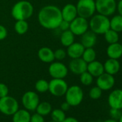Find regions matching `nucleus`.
Listing matches in <instances>:
<instances>
[{"mask_svg":"<svg viewBox=\"0 0 122 122\" xmlns=\"http://www.w3.org/2000/svg\"><path fill=\"white\" fill-rule=\"evenodd\" d=\"M102 91H103L97 86H94V87L91 88L89 91V97L93 100L99 99L102 96Z\"/></svg>","mask_w":122,"mask_h":122,"instance_id":"obj_32","label":"nucleus"},{"mask_svg":"<svg viewBox=\"0 0 122 122\" xmlns=\"http://www.w3.org/2000/svg\"><path fill=\"white\" fill-rule=\"evenodd\" d=\"M118 122H122V113L121 114L120 117L118 118Z\"/></svg>","mask_w":122,"mask_h":122,"instance_id":"obj_43","label":"nucleus"},{"mask_svg":"<svg viewBox=\"0 0 122 122\" xmlns=\"http://www.w3.org/2000/svg\"><path fill=\"white\" fill-rule=\"evenodd\" d=\"M9 88L7 86L3 83H0V98L8 96Z\"/></svg>","mask_w":122,"mask_h":122,"instance_id":"obj_34","label":"nucleus"},{"mask_svg":"<svg viewBox=\"0 0 122 122\" xmlns=\"http://www.w3.org/2000/svg\"><path fill=\"white\" fill-rule=\"evenodd\" d=\"M50 113L52 120L56 122H62L66 118L65 111L61 108H55L52 110Z\"/></svg>","mask_w":122,"mask_h":122,"instance_id":"obj_29","label":"nucleus"},{"mask_svg":"<svg viewBox=\"0 0 122 122\" xmlns=\"http://www.w3.org/2000/svg\"><path fill=\"white\" fill-rule=\"evenodd\" d=\"M104 38L105 40L108 43V44H113V43H116V42H118V40H119V35H118V32L109 29L108 31H106L104 34Z\"/></svg>","mask_w":122,"mask_h":122,"instance_id":"obj_28","label":"nucleus"},{"mask_svg":"<svg viewBox=\"0 0 122 122\" xmlns=\"http://www.w3.org/2000/svg\"><path fill=\"white\" fill-rule=\"evenodd\" d=\"M103 68L105 73L113 76L118 73V71H120L121 66L118 60L108 58L103 63Z\"/></svg>","mask_w":122,"mask_h":122,"instance_id":"obj_17","label":"nucleus"},{"mask_svg":"<svg viewBox=\"0 0 122 122\" xmlns=\"http://www.w3.org/2000/svg\"><path fill=\"white\" fill-rule=\"evenodd\" d=\"M88 63L82 59V57L71 59L68 64V71L75 75L80 76L81 73L87 71Z\"/></svg>","mask_w":122,"mask_h":122,"instance_id":"obj_13","label":"nucleus"},{"mask_svg":"<svg viewBox=\"0 0 122 122\" xmlns=\"http://www.w3.org/2000/svg\"><path fill=\"white\" fill-rule=\"evenodd\" d=\"M116 10L118 11V15L122 16V0H120L116 4Z\"/></svg>","mask_w":122,"mask_h":122,"instance_id":"obj_39","label":"nucleus"},{"mask_svg":"<svg viewBox=\"0 0 122 122\" xmlns=\"http://www.w3.org/2000/svg\"><path fill=\"white\" fill-rule=\"evenodd\" d=\"M34 13L33 5L27 0H21L15 3L11 10L12 17L17 20H27Z\"/></svg>","mask_w":122,"mask_h":122,"instance_id":"obj_2","label":"nucleus"},{"mask_svg":"<svg viewBox=\"0 0 122 122\" xmlns=\"http://www.w3.org/2000/svg\"><path fill=\"white\" fill-rule=\"evenodd\" d=\"M36 112L42 116H47L50 114L52 111V106L50 103L47 101H42L40 102L37 108H36Z\"/></svg>","mask_w":122,"mask_h":122,"instance_id":"obj_25","label":"nucleus"},{"mask_svg":"<svg viewBox=\"0 0 122 122\" xmlns=\"http://www.w3.org/2000/svg\"><path fill=\"white\" fill-rule=\"evenodd\" d=\"M81 57L85 62H86L87 63H89L92 62V61L95 60L96 58V50L93 49V47L85 48Z\"/></svg>","mask_w":122,"mask_h":122,"instance_id":"obj_27","label":"nucleus"},{"mask_svg":"<svg viewBox=\"0 0 122 122\" xmlns=\"http://www.w3.org/2000/svg\"><path fill=\"white\" fill-rule=\"evenodd\" d=\"M30 111L25 109H18L12 115V122H30Z\"/></svg>","mask_w":122,"mask_h":122,"instance_id":"obj_22","label":"nucleus"},{"mask_svg":"<svg viewBox=\"0 0 122 122\" xmlns=\"http://www.w3.org/2000/svg\"><path fill=\"white\" fill-rule=\"evenodd\" d=\"M7 34L8 32L7 28L5 26L0 25V41L5 40L7 37Z\"/></svg>","mask_w":122,"mask_h":122,"instance_id":"obj_38","label":"nucleus"},{"mask_svg":"<svg viewBox=\"0 0 122 122\" xmlns=\"http://www.w3.org/2000/svg\"><path fill=\"white\" fill-rule=\"evenodd\" d=\"M67 56L66 51L63 48H58L54 51V57L57 61H61L66 58Z\"/></svg>","mask_w":122,"mask_h":122,"instance_id":"obj_33","label":"nucleus"},{"mask_svg":"<svg viewBox=\"0 0 122 122\" xmlns=\"http://www.w3.org/2000/svg\"><path fill=\"white\" fill-rule=\"evenodd\" d=\"M66 101L71 106H77L81 103L83 100L84 93L83 89L79 86H71L68 87L66 94Z\"/></svg>","mask_w":122,"mask_h":122,"instance_id":"obj_4","label":"nucleus"},{"mask_svg":"<svg viewBox=\"0 0 122 122\" xmlns=\"http://www.w3.org/2000/svg\"><path fill=\"white\" fill-rule=\"evenodd\" d=\"M97 35L92 31H87L81 37V43L85 48L93 47L97 42Z\"/></svg>","mask_w":122,"mask_h":122,"instance_id":"obj_20","label":"nucleus"},{"mask_svg":"<svg viewBox=\"0 0 122 122\" xmlns=\"http://www.w3.org/2000/svg\"><path fill=\"white\" fill-rule=\"evenodd\" d=\"M88 24L91 31L96 35H103L110 29V20L108 17L100 14L93 15Z\"/></svg>","mask_w":122,"mask_h":122,"instance_id":"obj_3","label":"nucleus"},{"mask_svg":"<svg viewBox=\"0 0 122 122\" xmlns=\"http://www.w3.org/2000/svg\"><path fill=\"white\" fill-rule=\"evenodd\" d=\"M60 40L61 45L68 47L75 42V35L70 30L63 31L60 35Z\"/></svg>","mask_w":122,"mask_h":122,"instance_id":"obj_23","label":"nucleus"},{"mask_svg":"<svg viewBox=\"0 0 122 122\" xmlns=\"http://www.w3.org/2000/svg\"><path fill=\"white\" fill-rule=\"evenodd\" d=\"M19 109L18 101L10 96L0 98V112L7 116H12Z\"/></svg>","mask_w":122,"mask_h":122,"instance_id":"obj_6","label":"nucleus"},{"mask_svg":"<svg viewBox=\"0 0 122 122\" xmlns=\"http://www.w3.org/2000/svg\"><path fill=\"white\" fill-rule=\"evenodd\" d=\"M115 1H116V2H118V1H120V0H115Z\"/></svg>","mask_w":122,"mask_h":122,"instance_id":"obj_46","label":"nucleus"},{"mask_svg":"<svg viewBox=\"0 0 122 122\" xmlns=\"http://www.w3.org/2000/svg\"><path fill=\"white\" fill-rule=\"evenodd\" d=\"M70 107H71V106H70L69 103H67L66 101V102H63L62 104H61V106H60V108L62 109L63 111H68L69 108H70Z\"/></svg>","mask_w":122,"mask_h":122,"instance_id":"obj_40","label":"nucleus"},{"mask_svg":"<svg viewBox=\"0 0 122 122\" xmlns=\"http://www.w3.org/2000/svg\"><path fill=\"white\" fill-rule=\"evenodd\" d=\"M106 54L109 58L118 60L122 56V46L121 43L109 44L106 49Z\"/></svg>","mask_w":122,"mask_h":122,"instance_id":"obj_21","label":"nucleus"},{"mask_svg":"<svg viewBox=\"0 0 122 122\" xmlns=\"http://www.w3.org/2000/svg\"><path fill=\"white\" fill-rule=\"evenodd\" d=\"M87 71L93 76V77H98L102 73H104V68L103 64L101 63L100 61L93 60L92 62L88 63L87 65Z\"/></svg>","mask_w":122,"mask_h":122,"instance_id":"obj_19","label":"nucleus"},{"mask_svg":"<svg viewBox=\"0 0 122 122\" xmlns=\"http://www.w3.org/2000/svg\"><path fill=\"white\" fill-rule=\"evenodd\" d=\"M115 84V78L113 76L103 73L96 79V85L102 91H108L111 90Z\"/></svg>","mask_w":122,"mask_h":122,"instance_id":"obj_12","label":"nucleus"},{"mask_svg":"<svg viewBox=\"0 0 122 122\" xmlns=\"http://www.w3.org/2000/svg\"><path fill=\"white\" fill-rule=\"evenodd\" d=\"M80 81L83 86H90L93 81V77L87 71L80 75Z\"/></svg>","mask_w":122,"mask_h":122,"instance_id":"obj_31","label":"nucleus"},{"mask_svg":"<svg viewBox=\"0 0 122 122\" xmlns=\"http://www.w3.org/2000/svg\"><path fill=\"white\" fill-rule=\"evenodd\" d=\"M15 30L18 35H24L29 30V24L27 20H17L15 24Z\"/></svg>","mask_w":122,"mask_h":122,"instance_id":"obj_26","label":"nucleus"},{"mask_svg":"<svg viewBox=\"0 0 122 122\" xmlns=\"http://www.w3.org/2000/svg\"><path fill=\"white\" fill-rule=\"evenodd\" d=\"M61 15L63 20L71 22L76 17H78V12L76 5L73 4L66 5L61 10Z\"/></svg>","mask_w":122,"mask_h":122,"instance_id":"obj_15","label":"nucleus"},{"mask_svg":"<svg viewBox=\"0 0 122 122\" xmlns=\"http://www.w3.org/2000/svg\"><path fill=\"white\" fill-rule=\"evenodd\" d=\"M48 122H56V121H52H52H48Z\"/></svg>","mask_w":122,"mask_h":122,"instance_id":"obj_45","label":"nucleus"},{"mask_svg":"<svg viewBox=\"0 0 122 122\" xmlns=\"http://www.w3.org/2000/svg\"><path fill=\"white\" fill-rule=\"evenodd\" d=\"M103 122H118V121L116 119H113V118H109V119H106V120L103 121Z\"/></svg>","mask_w":122,"mask_h":122,"instance_id":"obj_42","label":"nucleus"},{"mask_svg":"<svg viewBox=\"0 0 122 122\" xmlns=\"http://www.w3.org/2000/svg\"><path fill=\"white\" fill-rule=\"evenodd\" d=\"M121 46H122V42H121Z\"/></svg>","mask_w":122,"mask_h":122,"instance_id":"obj_47","label":"nucleus"},{"mask_svg":"<svg viewBox=\"0 0 122 122\" xmlns=\"http://www.w3.org/2000/svg\"><path fill=\"white\" fill-rule=\"evenodd\" d=\"M85 47L81 42H74L70 46L67 47V55L69 56L71 59L79 58L82 57Z\"/></svg>","mask_w":122,"mask_h":122,"instance_id":"obj_16","label":"nucleus"},{"mask_svg":"<svg viewBox=\"0 0 122 122\" xmlns=\"http://www.w3.org/2000/svg\"><path fill=\"white\" fill-rule=\"evenodd\" d=\"M30 122H45V119L43 118V116L35 113L31 116Z\"/></svg>","mask_w":122,"mask_h":122,"instance_id":"obj_35","label":"nucleus"},{"mask_svg":"<svg viewBox=\"0 0 122 122\" xmlns=\"http://www.w3.org/2000/svg\"><path fill=\"white\" fill-rule=\"evenodd\" d=\"M37 56L40 60L45 63H51L55 60L54 51L48 47H42L37 52Z\"/></svg>","mask_w":122,"mask_h":122,"instance_id":"obj_18","label":"nucleus"},{"mask_svg":"<svg viewBox=\"0 0 122 122\" xmlns=\"http://www.w3.org/2000/svg\"><path fill=\"white\" fill-rule=\"evenodd\" d=\"M39 24L47 30L58 28L63 20L61 10L55 5H47L40 9L37 15Z\"/></svg>","mask_w":122,"mask_h":122,"instance_id":"obj_1","label":"nucleus"},{"mask_svg":"<svg viewBox=\"0 0 122 122\" xmlns=\"http://www.w3.org/2000/svg\"><path fill=\"white\" fill-rule=\"evenodd\" d=\"M78 16L88 19L96 12L95 0H78L76 5Z\"/></svg>","mask_w":122,"mask_h":122,"instance_id":"obj_5","label":"nucleus"},{"mask_svg":"<svg viewBox=\"0 0 122 122\" xmlns=\"http://www.w3.org/2000/svg\"><path fill=\"white\" fill-rule=\"evenodd\" d=\"M121 110H118V109H116V108H111L110 110V115H111V118H113V119H118V118L120 117L121 116Z\"/></svg>","mask_w":122,"mask_h":122,"instance_id":"obj_37","label":"nucleus"},{"mask_svg":"<svg viewBox=\"0 0 122 122\" xmlns=\"http://www.w3.org/2000/svg\"><path fill=\"white\" fill-rule=\"evenodd\" d=\"M88 122H98V121H88Z\"/></svg>","mask_w":122,"mask_h":122,"instance_id":"obj_44","label":"nucleus"},{"mask_svg":"<svg viewBox=\"0 0 122 122\" xmlns=\"http://www.w3.org/2000/svg\"><path fill=\"white\" fill-rule=\"evenodd\" d=\"M108 103L111 108L122 109V89L112 91L108 97Z\"/></svg>","mask_w":122,"mask_h":122,"instance_id":"obj_14","label":"nucleus"},{"mask_svg":"<svg viewBox=\"0 0 122 122\" xmlns=\"http://www.w3.org/2000/svg\"><path fill=\"white\" fill-rule=\"evenodd\" d=\"M62 122H79L78 120L74 117H67Z\"/></svg>","mask_w":122,"mask_h":122,"instance_id":"obj_41","label":"nucleus"},{"mask_svg":"<svg viewBox=\"0 0 122 122\" xmlns=\"http://www.w3.org/2000/svg\"><path fill=\"white\" fill-rule=\"evenodd\" d=\"M89 24L87 19L76 17L73 21L70 22V30L74 34L75 36H81L88 30Z\"/></svg>","mask_w":122,"mask_h":122,"instance_id":"obj_10","label":"nucleus"},{"mask_svg":"<svg viewBox=\"0 0 122 122\" xmlns=\"http://www.w3.org/2000/svg\"><path fill=\"white\" fill-rule=\"evenodd\" d=\"M96 11L98 14L109 17L116 10V1L115 0H96Z\"/></svg>","mask_w":122,"mask_h":122,"instance_id":"obj_7","label":"nucleus"},{"mask_svg":"<svg viewBox=\"0 0 122 122\" xmlns=\"http://www.w3.org/2000/svg\"><path fill=\"white\" fill-rule=\"evenodd\" d=\"M48 73L52 78L64 79L68 73V68L60 61H55L50 63Z\"/></svg>","mask_w":122,"mask_h":122,"instance_id":"obj_9","label":"nucleus"},{"mask_svg":"<svg viewBox=\"0 0 122 122\" xmlns=\"http://www.w3.org/2000/svg\"><path fill=\"white\" fill-rule=\"evenodd\" d=\"M40 103V98L37 93L32 91L25 92L22 97V103L25 108L29 111L36 110Z\"/></svg>","mask_w":122,"mask_h":122,"instance_id":"obj_11","label":"nucleus"},{"mask_svg":"<svg viewBox=\"0 0 122 122\" xmlns=\"http://www.w3.org/2000/svg\"><path fill=\"white\" fill-rule=\"evenodd\" d=\"M68 88V83L64 79L52 78L49 82L48 91L54 96L61 97L65 96Z\"/></svg>","mask_w":122,"mask_h":122,"instance_id":"obj_8","label":"nucleus"},{"mask_svg":"<svg viewBox=\"0 0 122 122\" xmlns=\"http://www.w3.org/2000/svg\"><path fill=\"white\" fill-rule=\"evenodd\" d=\"M110 29L117 32H122V16L117 15L110 20Z\"/></svg>","mask_w":122,"mask_h":122,"instance_id":"obj_24","label":"nucleus"},{"mask_svg":"<svg viewBox=\"0 0 122 122\" xmlns=\"http://www.w3.org/2000/svg\"><path fill=\"white\" fill-rule=\"evenodd\" d=\"M58 28L62 31H66V30H68L70 29V22H68V21H66V20H62L58 27Z\"/></svg>","mask_w":122,"mask_h":122,"instance_id":"obj_36","label":"nucleus"},{"mask_svg":"<svg viewBox=\"0 0 122 122\" xmlns=\"http://www.w3.org/2000/svg\"><path fill=\"white\" fill-rule=\"evenodd\" d=\"M35 89L37 92L43 93L48 91L49 88V82L45 79H40L35 83Z\"/></svg>","mask_w":122,"mask_h":122,"instance_id":"obj_30","label":"nucleus"}]
</instances>
